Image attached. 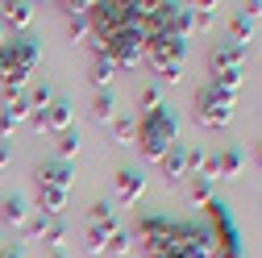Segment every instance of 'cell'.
I'll list each match as a JSON object with an SVG mask.
<instances>
[{
	"label": "cell",
	"instance_id": "cell-38",
	"mask_svg": "<svg viewBox=\"0 0 262 258\" xmlns=\"http://www.w3.org/2000/svg\"><path fill=\"white\" fill-rule=\"evenodd\" d=\"M0 46H5V25H0Z\"/></svg>",
	"mask_w": 262,
	"mask_h": 258
},
{
	"label": "cell",
	"instance_id": "cell-8",
	"mask_svg": "<svg viewBox=\"0 0 262 258\" xmlns=\"http://www.w3.org/2000/svg\"><path fill=\"white\" fill-rule=\"evenodd\" d=\"M100 46H104V54L117 62V71H125V67H138V62L146 58L142 29H121L117 38H108V42H100Z\"/></svg>",
	"mask_w": 262,
	"mask_h": 258
},
{
	"label": "cell",
	"instance_id": "cell-9",
	"mask_svg": "<svg viewBox=\"0 0 262 258\" xmlns=\"http://www.w3.org/2000/svg\"><path fill=\"white\" fill-rule=\"evenodd\" d=\"M242 167H246L242 146H225L221 154H212L204 163V179H233V175H242Z\"/></svg>",
	"mask_w": 262,
	"mask_h": 258
},
{
	"label": "cell",
	"instance_id": "cell-22",
	"mask_svg": "<svg viewBox=\"0 0 262 258\" xmlns=\"http://www.w3.org/2000/svg\"><path fill=\"white\" fill-rule=\"evenodd\" d=\"M187 200L204 208V204L212 200V179H204V175H191V183H187Z\"/></svg>",
	"mask_w": 262,
	"mask_h": 258
},
{
	"label": "cell",
	"instance_id": "cell-6",
	"mask_svg": "<svg viewBox=\"0 0 262 258\" xmlns=\"http://www.w3.org/2000/svg\"><path fill=\"white\" fill-rule=\"evenodd\" d=\"M187 58V38H154L146 42V62L158 79H179V67Z\"/></svg>",
	"mask_w": 262,
	"mask_h": 258
},
{
	"label": "cell",
	"instance_id": "cell-13",
	"mask_svg": "<svg viewBox=\"0 0 262 258\" xmlns=\"http://www.w3.org/2000/svg\"><path fill=\"white\" fill-rule=\"evenodd\" d=\"M113 75H117V62L104 54V46L100 42H92V83H96V92H104V88H113Z\"/></svg>",
	"mask_w": 262,
	"mask_h": 258
},
{
	"label": "cell",
	"instance_id": "cell-28",
	"mask_svg": "<svg viewBox=\"0 0 262 258\" xmlns=\"http://www.w3.org/2000/svg\"><path fill=\"white\" fill-rule=\"evenodd\" d=\"M104 254H113V258H125V254H129V233H121V229H117V233L108 238V250H104Z\"/></svg>",
	"mask_w": 262,
	"mask_h": 258
},
{
	"label": "cell",
	"instance_id": "cell-14",
	"mask_svg": "<svg viewBox=\"0 0 262 258\" xmlns=\"http://www.w3.org/2000/svg\"><path fill=\"white\" fill-rule=\"evenodd\" d=\"M46 129H50V134H67V129H71V100H67V96H54V100H50Z\"/></svg>",
	"mask_w": 262,
	"mask_h": 258
},
{
	"label": "cell",
	"instance_id": "cell-10",
	"mask_svg": "<svg viewBox=\"0 0 262 258\" xmlns=\"http://www.w3.org/2000/svg\"><path fill=\"white\" fill-rule=\"evenodd\" d=\"M113 191H117V200L121 204H138L142 196H146V175H138V171H117L113 175Z\"/></svg>",
	"mask_w": 262,
	"mask_h": 258
},
{
	"label": "cell",
	"instance_id": "cell-5",
	"mask_svg": "<svg viewBox=\"0 0 262 258\" xmlns=\"http://www.w3.org/2000/svg\"><path fill=\"white\" fill-rule=\"evenodd\" d=\"M233 104H237V96H229V92L204 83L200 92L191 96V117L200 121L204 129H225L229 121H233Z\"/></svg>",
	"mask_w": 262,
	"mask_h": 258
},
{
	"label": "cell",
	"instance_id": "cell-23",
	"mask_svg": "<svg viewBox=\"0 0 262 258\" xmlns=\"http://www.w3.org/2000/svg\"><path fill=\"white\" fill-rule=\"evenodd\" d=\"M0 113H5V117H9L13 125H25V121H29V113H34V109H29V100H25V96L17 92V96H13V100H9L5 109H0Z\"/></svg>",
	"mask_w": 262,
	"mask_h": 258
},
{
	"label": "cell",
	"instance_id": "cell-25",
	"mask_svg": "<svg viewBox=\"0 0 262 258\" xmlns=\"http://www.w3.org/2000/svg\"><path fill=\"white\" fill-rule=\"evenodd\" d=\"M46 225H50V217H46V212H34V217L25 221V238H21V242H38V238H46Z\"/></svg>",
	"mask_w": 262,
	"mask_h": 258
},
{
	"label": "cell",
	"instance_id": "cell-30",
	"mask_svg": "<svg viewBox=\"0 0 262 258\" xmlns=\"http://www.w3.org/2000/svg\"><path fill=\"white\" fill-rule=\"evenodd\" d=\"M92 221H117L113 204H108V200H96V204H92Z\"/></svg>",
	"mask_w": 262,
	"mask_h": 258
},
{
	"label": "cell",
	"instance_id": "cell-3",
	"mask_svg": "<svg viewBox=\"0 0 262 258\" xmlns=\"http://www.w3.org/2000/svg\"><path fill=\"white\" fill-rule=\"evenodd\" d=\"M208 212V233H212V258H246V246H242V233H237V221L229 212L225 200H208L204 204Z\"/></svg>",
	"mask_w": 262,
	"mask_h": 258
},
{
	"label": "cell",
	"instance_id": "cell-7",
	"mask_svg": "<svg viewBox=\"0 0 262 258\" xmlns=\"http://www.w3.org/2000/svg\"><path fill=\"white\" fill-rule=\"evenodd\" d=\"M175 229H179V221H175V217L146 212V217L138 221V238H142V246H146V258L167 254V250L175 246Z\"/></svg>",
	"mask_w": 262,
	"mask_h": 258
},
{
	"label": "cell",
	"instance_id": "cell-20",
	"mask_svg": "<svg viewBox=\"0 0 262 258\" xmlns=\"http://www.w3.org/2000/svg\"><path fill=\"white\" fill-rule=\"evenodd\" d=\"M92 117H96V121H113V117H117V92H113V88H104V92L92 96Z\"/></svg>",
	"mask_w": 262,
	"mask_h": 258
},
{
	"label": "cell",
	"instance_id": "cell-2",
	"mask_svg": "<svg viewBox=\"0 0 262 258\" xmlns=\"http://www.w3.org/2000/svg\"><path fill=\"white\" fill-rule=\"evenodd\" d=\"M175 142H179V121H175L171 104H162V109L138 117V150L150 158V163H158Z\"/></svg>",
	"mask_w": 262,
	"mask_h": 258
},
{
	"label": "cell",
	"instance_id": "cell-29",
	"mask_svg": "<svg viewBox=\"0 0 262 258\" xmlns=\"http://www.w3.org/2000/svg\"><path fill=\"white\" fill-rule=\"evenodd\" d=\"M204 163H208L204 150H187V175H204Z\"/></svg>",
	"mask_w": 262,
	"mask_h": 258
},
{
	"label": "cell",
	"instance_id": "cell-35",
	"mask_svg": "<svg viewBox=\"0 0 262 258\" xmlns=\"http://www.w3.org/2000/svg\"><path fill=\"white\" fill-rule=\"evenodd\" d=\"M9 163H13V150H9L5 142H0V167H9Z\"/></svg>",
	"mask_w": 262,
	"mask_h": 258
},
{
	"label": "cell",
	"instance_id": "cell-32",
	"mask_svg": "<svg viewBox=\"0 0 262 258\" xmlns=\"http://www.w3.org/2000/svg\"><path fill=\"white\" fill-rule=\"evenodd\" d=\"M0 258H25V242H5L0 246Z\"/></svg>",
	"mask_w": 262,
	"mask_h": 258
},
{
	"label": "cell",
	"instance_id": "cell-1",
	"mask_svg": "<svg viewBox=\"0 0 262 258\" xmlns=\"http://www.w3.org/2000/svg\"><path fill=\"white\" fill-rule=\"evenodd\" d=\"M38 58H42L38 38H29V34L5 38V46H0V96H5V100H13L21 92V83L34 75Z\"/></svg>",
	"mask_w": 262,
	"mask_h": 258
},
{
	"label": "cell",
	"instance_id": "cell-15",
	"mask_svg": "<svg viewBox=\"0 0 262 258\" xmlns=\"http://www.w3.org/2000/svg\"><path fill=\"white\" fill-rule=\"evenodd\" d=\"M0 221L5 225H17V229H25V221H29V204H25V196H5L0 200Z\"/></svg>",
	"mask_w": 262,
	"mask_h": 258
},
{
	"label": "cell",
	"instance_id": "cell-39",
	"mask_svg": "<svg viewBox=\"0 0 262 258\" xmlns=\"http://www.w3.org/2000/svg\"><path fill=\"white\" fill-rule=\"evenodd\" d=\"M154 258H175V254H154Z\"/></svg>",
	"mask_w": 262,
	"mask_h": 258
},
{
	"label": "cell",
	"instance_id": "cell-40",
	"mask_svg": "<svg viewBox=\"0 0 262 258\" xmlns=\"http://www.w3.org/2000/svg\"><path fill=\"white\" fill-rule=\"evenodd\" d=\"M0 246H5V238H0Z\"/></svg>",
	"mask_w": 262,
	"mask_h": 258
},
{
	"label": "cell",
	"instance_id": "cell-16",
	"mask_svg": "<svg viewBox=\"0 0 262 258\" xmlns=\"http://www.w3.org/2000/svg\"><path fill=\"white\" fill-rule=\"evenodd\" d=\"M29 21H34V5H25V0H9V5H0V25L25 29Z\"/></svg>",
	"mask_w": 262,
	"mask_h": 258
},
{
	"label": "cell",
	"instance_id": "cell-18",
	"mask_svg": "<svg viewBox=\"0 0 262 258\" xmlns=\"http://www.w3.org/2000/svg\"><path fill=\"white\" fill-rule=\"evenodd\" d=\"M254 29H258V21H254V17H246V13L237 9L233 17H229V42H237V46H250Z\"/></svg>",
	"mask_w": 262,
	"mask_h": 258
},
{
	"label": "cell",
	"instance_id": "cell-27",
	"mask_svg": "<svg viewBox=\"0 0 262 258\" xmlns=\"http://www.w3.org/2000/svg\"><path fill=\"white\" fill-rule=\"evenodd\" d=\"M79 150V134H75V129H67V134H58V158H62V163H67V158Z\"/></svg>",
	"mask_w": 262,
	"mask_h": 258
},
{
	"label": "cell",
	"instance_id": "cell-12",
	"mask_svg": "<svg viewBox=\"0 0 262 258\" xmlns=\"http://www.w3.org/2000/svg\"><path fill=\"white\" fill-rule=\"evenodd\" d=\"M158 171H162V179H167L171 187H175V183H183V179H187V150L175 142L167 154L158 158Z\"/></svg>",
	"mask_w": 262,
	"mask_h": 258
},
{
	"label": "cell",
	"instance_id": "cell-11",
	"mask_svg": "<svg viewBox=\"0 0 262 258\" xmlns=\"http://www.w3.org/2000/svg\"><path fill=\"white\" fill-rule=\"evenodd\" d=\"M34 183L38 187H71V163H62V158H50V163H38L34 171Z\"/></svg>",
	"mask_w": 262,
	"mask_h": 258
},
{
	"label": "cell",
	"instance_id": "cell-37",
	"mask_svg": "<svg viewBox=\"0 0 262 258\" xmlns=\"http://www.w3.org/2000/svg\"><path fill=\"white\" fill-rule=\"evenodd\" d=\"M50 258H67V254H62V250H54V254H50Z\"/></svg>",
	"mask_w": 262,
	"mask_h": 258
},
{
	"label": "cell",
	"instance_id": "cell-33",
	"mask_svg": "<svg viewBox=\"0 0 262 258\" xmlns=\"http://www.w3.org/2000/svg\"><path fill=\"white\" fill-rule=\"evenodd\" d=\"M29 129H34V134H46V113H29Z\"/></svg>",
	"mask_w": 262,
	"mask_h": 258
},
{
	"label": "cell",
	"instance_id": "cell-34",
	"mask_svg": "<svg viewBox=\"0 0 262 258\" xmlns=\"http://www.w3.org/2000/svg\"><path fill=\"white\" fill-rule=\"evenodd\" d=\"M242 13H246V17H254V21H258V17H262V0H250V5H242Z\"/></svg>",
	"mask_w": 262,
	"mask_h": 258
},
{
	"label": "cell",
	"instance_id": "cell-36",
	"mask_svg": "<svg viewBox=\"0 0 262 258\" xmlns=\"http://www.w3.org/2000/svg\"><path fill=\"white\" fill-rule=\"evenodd\" d=\"M254 163H258V167H262V142H258V150H254Z\"/></svg>",
	"mask_w": 262,
	"mask_h": 258
},
{
	"label": "cell",
	"instance_id": "cell-4",
	"mask_svg": "<svg viewBox=\"0 0 262 258\" xmlns=\"http://www.w3.org/2000/svg\"><path fill=\"white\" fill-rule=\"evenodd\" d=\"M208 71H212V88L237 96L242 92V75H246V46L237 42H216L212 54H208Z\"/></svg>",
	"mask_w": 262,
	"mask_h": 258
},
{
	"label": "cell",
	"instance_id": "cell-17",
	"mask_svg": "<svg viewBox=\"0 0 262 258\" xmlns=\"http://www.w3.org/2000/svg\"><path fill=\"white\" fill-rule=\"evenodd\" d=\"M113 233H117V221H92V225H88V250H92V254H104Z\"/></svg>",
	"mask_w": 262,
	"mask_h": 258
},
{
	"label": "cell",
	"instance_id": "cell-31",
	"mask_svg": "<svg viewBox=\"0 0 262 258\" xmlns=\"http://www.w3.org/2000/svg\"><path fill=\"white\" fill-rule=\"evenodd\" d=\"M195 29H212V9L208 5H195Z\"/></svg>",
	"mask_w": 262,
	"mask_h": 258
},
{
	"label": "cell",
	"instance_id": "cell-24",
	"mask_svg": "<svg viewBox=\"0 0 262 258\" xmlns=\"http://www.w3.org/2000/svg\"><path fill=\"white\" fill-rule=\"evenodd\" d=\"M162 104H167V100H162V88H158V83H146V88L138 92V109H142V113H154V109H162Z\"/></svg>",
	"mask_w": 262,
	"mask_h": 258
},
{
	"label": "cell",
	"instance_id": "cell-21",
	"mask_svg": "<svg viewBox=\"0 0 262 258\" xmlns=\"http://www.w3.org/2000/svg\"><path fill=\"white\" fill-rule=\"evenodd\" d=\"M113 138H117V146H134V142H138V117L117 113V117H113Z\"/></svg>",
	"mask_w": 262,
	"mask_h": 258
},
{
	"label": "cell",
	"instance_id": "cell-19",
	"mask_svg": "<svg viewBox=\"0 0 262 258\" xmlns=\"http://www.w3.org/2000/svg\"><path fill=\"white\" fill-rule=\"evenodd\" d=\"M62 204H67V191H62V187H38V212L58 217Z\"/></svg>",
	"mask_w": 262,
	"mask_h": 258
},
{
	"label": "cell",
	"instance_id": "cell-26",
	"mask_svg": "<svg viewBox=\"0 0 262 258\" xmlns=\"http://www.w3.org/2000/svg\"><path fill=\"white\" fill-rule=\"evenodd\" d=\"M62 242H67V221H62V217H50V225H46V246L62 250Z\"/></svg>",
	"mask_w": 262,
	"mask_h": 258
}]
</instances>
